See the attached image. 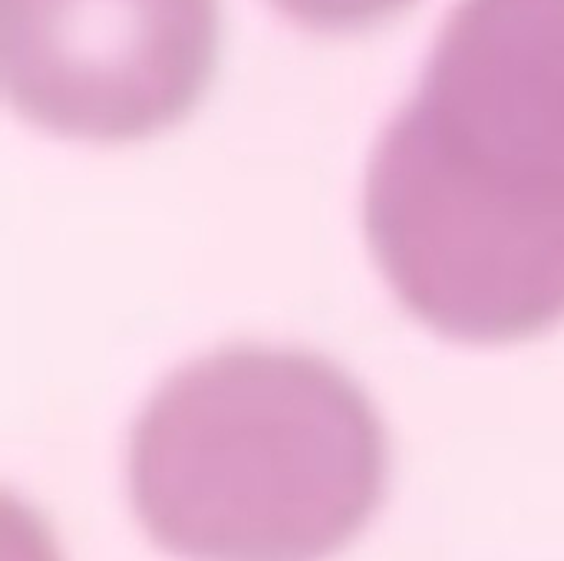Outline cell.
Listing matches in <instances>:
<instances>
[{
    "label": "cell",
    "instance_id": "6da1fadb",
    "mask_svg": "<svg viewBox=\"0 0 564 561\" xmlns=\"http://www.w3.org/2000/svg\"><path fill=\"white\" fill-rule=\"evenodd\" d=\"M410 314L509 344L564 317V0H459L364 185Z\"/></svg>",
    "mask_w": 564,
    "mask_h": 561
},
{
    "label": "cell",
    "instance_id": "7a4b0ae2",
    "mask_svg": "<svg viewBox=\"0 0 564 561\" xmlns=\"http://www.w3.org/2000/svg\"><path fill=\"white\" fill-rule=\"evenodd\" d=\"M387 433L367 393L304 350L225 347L175 370L129 440V496L182 561H324L377 513Z\"/></svg>",
    "mask_w": 564,
    "mask_h": 561
},
{
    "label": "cell",
    "instance_id": "3957f363",
    "mask_svg": "<svg viewBox=\"0 0 564 561\" xmlns=\"http://www.w3.org/2000/svg\"><path fill=\"white\" fill-rule=\"evenodd\" d=\"M218 0H0L10 106L53 132L139 139L202 96Z\"/></svg>",
    "mask_w": 564,
    "mask_h": 561
},
{
    "label": "cell",
    "instance_id": "277c9868",
    "mask_svg": "<svg viewBox=\"0 0 564 561\" xmlns=\"http://www.w3.org/2000/svg\"><path fill=\"white\" fill-rule=\"evenodd\" d=\"M284 13L307 26L321 30H347V26H364L370 20H380L410 0H274Z\"/></svg>",
    "mask_w": 564,
    "mask_h": 561
}]
</instances>
